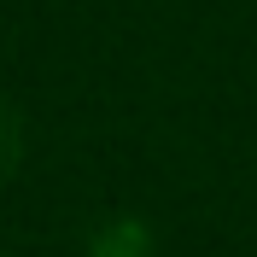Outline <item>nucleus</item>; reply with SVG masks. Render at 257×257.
<instances>
[{"instance_id": "1", "label": "nucleus", "mask_w": 257, "mask_h": 257, "mask_svg": "<svg viewBox=\"0 0 257 257\" xmlns=\"http://www.w3.org/2000/svg\"><path fill=\"white\" fill-rule=\"evenodd\" d=\"M0 257H6V251H0Z\"/></svg>"}]
</instances>
